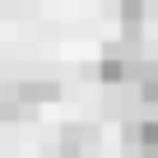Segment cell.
Listing matches in <instances>:
<instances>
[{
	"label": "cell",
	"instance_id": "cell-1",
	"mask_svg": "<svg viewBox=\"0 0 158 158\" xmlns=\"http://www.w3.org/2000/svg\"><path fill=\"white\" fill-rule=\"evenodd\" d=\"M56 98H60V84H56V79H10L5 93H0V116H5V121H19L37 102H56Z\"/></svg>",
	"mask_w": 158,
	"mask_h": 158
},
{
	"label": "cell",
	"instance_id": "cell-2",
	"mask_svg": "<svg viewBox=\"0 0 158 158\" xmlns=\"http://www.w3.org/2000/svg\"><path fill=\"white\" fill-rule=\"evenodd\" d=\"M135 70H139V47H135V37L107 42V51H102V60H98V79H102V84H121V79H130Z\"/></svg>",
	"mask_w": 158,
	"mask_h": 158
},
{
	"label": "cell",
	"instance_id": "cell-3",
	"mask_svg": "<svg viewBox=\"0 0 158 158\" xmlns=\"http://www.w3.org/2000/svg\"><path fill=\"white\" fill-rule=\"evenodd\" d=\"M98 139H102V130L93 121H65L60 126V158H89L98 149Z\"/></svg>",
	"mask_w": 158,
	"mask_h": 158
},
{
	"label": "cell",
	"instance_id": "cell-4",
	"mask_svg": "<svg viewBox=\"0 0 158 158\" xmlns=\"http://www.w3.org/2000/svg\"><path fill=\"white\" fill-rule=\"evenodd\" d=\"M126 149L135 153H158V116H139L126 126Z\"/></svg>",
	"mask_w": 158,
	"mask_h": 158
},
{
	"label": "cell",
	"instance_id": "cell-5",
	"mask_svg": "<svg viewBox=\"0 0 158 158\" xmlns=\"http://www.w3.org/2000/svg\"><path fill=\"white\" fill-rule=\"evenodd\" d=\"M139 98L144 102H158V60H139Z\"/></svg>",
	"mask_w": 158,
	"mask_h": 158
},
{
	"label": "cell",
	"instance_id": "cell-6",
	"mask_svg": "<svg viewBox=\"0 0 158 158\" xmlns=\"http://www.w3.org/2000/svg\"><path fill=\"white\" fill-rule=\"evenodd\" d=\"M144 14H153V10H144L139 0H126V5H121V23H126V33H121V37H135V28H139Z\"/></svg>",
	"mask_w": 158,
	"mask_h": 158
}]
</instances>
